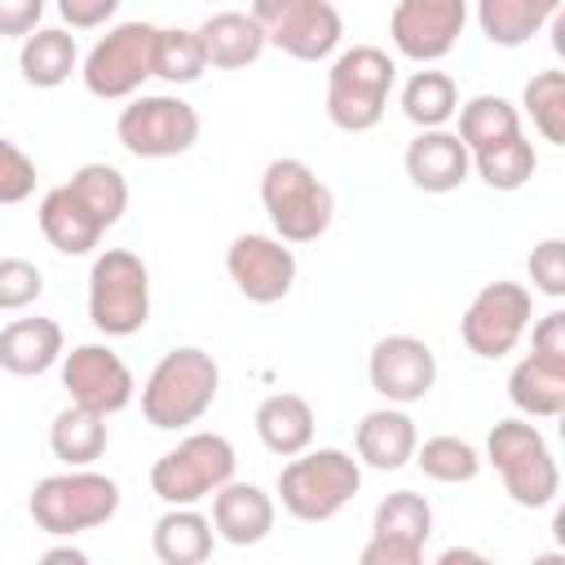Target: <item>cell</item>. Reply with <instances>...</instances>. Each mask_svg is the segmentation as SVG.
I'll return each instance as SVG.
<instances>
[{
	"instance_id": "obj_1",
	"label": "cell",
	"mask_w": 565,
	"mask_h": 565,
	"mask_svg": "<svg viewBox=\"0 0 565 565\" xmlns=\"http://www.w3.org/2000/svg\"><path fill=\"white\" fill-rule=\"evenodd\" d=\"M216 393H221L216 358L194 349V344H181V349H168L154 362V371L146 375V384H141V415L159 433H177V428L199 424L212 411Z\"/></svg>"
},
{
	"instance_id": "obj_2",
	"label": "cell",
	"mask_w": 565,
	"mask_h": 565,
	"mask_svg": "<svg viewBox=\"0 0 565 565\" xmlns=\"http://www.w3.org/2000/svg\"><path fill=\"white\" fill-rule=\"evenodd\" d=\"M358 490H362V463L349 450H335V446L300 450L278 472L282 512L296 516V521H305V525H318V521L340 516L353 503Z\"/></svg>"
},
{
	"instance_id": "obj_3",
	"label": "cell",
	"mask_w": 565,
	"mask_h": 565,
	"mask_svg": "<svg viewBox=\"0 0 565 565\" xmlns=\"http://www.w3.org/2000/svg\"><path fill=\"white\" fill-rule=\"evenodd\" d=\"M26 512L35 521V530L53 534V539H75L84 530L106 525L119 512V481L93 468H66L53 477H40Z\"/></svg>"
},
{
	"instance_id": "obj_4",
	"label": "cell",
	"mask_w": 565,
	"mask_h": 565,
	"mask_svg": "<svg viewBox=\"0 0 565 565\" xmlns=\"http://www.w3.org/2000/svg\"><path fill=\"white\" fill-rule=\"evenodd\" d=\"M260 203L282 243H313L327 234L335 216V194L331 185L305 163V159H269L260 172Z\"/></svg>"
},
{
	"instance_id": "obj_5",
	"label": "cell",
	"mask_w": 565,
	"mask_h": 565,
	"mask_svg": "<svg viewBox=\"0 0 565 565\" xmlns=\"http://www.w3.org/2000/svg\"><path fill=\"white\" fill-rule=\"evenodd\" d=\"M397 84V62L375 44L344 49L327 71V119L340 132H371Z\"/></svg>"
},
{
	"instance_id": "obj_6",
	"label": "cell",
	"mask_w": 565,
	"mask_h": 565,
	"mask_svg": "<svg viewBox=\"0 0 565 565\" xmlns=\"http://www.w3.org/2000/svg\"><path fill=\"white\" fill-rule=\"evenodd\" d=\"M88 322L106 340L137 335L150 322V269L128 247H106L88 269Z\"/></svg>"
},
{
	"instance_id": "obj_7",
	"label": "cell",
	"mask_w": 565,
	"mask_h": 565,
	"mask_svg": "<svg viewBox=\"0 0 565 565\" xmlns=\"http://www.w3.org/2000/svg\"><path fill=\"white\" fill-rule=\"evenodd\" d=\"M486 459L494 463L516 508H547L561 490V468L552 459V446L530 419H499L486 437Z\"/></svg>"
},
{
	"instance_id": "obj_8",
	"label": "cell",
	"mask_w": 565,
	"mask_h": 565,
	"mask_svg": "<svg viewBox=\"0 0 565 565\" xmlns=\"http://www.w3.org/2000/svg\"><path fill=\"white\" fill-rule=\"evenodd\" d=\"M234 446L221 433H190L172 450H163L150 468V490L172 508V503H199L212 490H221L234 477Z\"/></svg>"
},
{
	"instance_id": "obj_9",
	"label": "cell",
	"mask_w": 565,
	"mask_h": 565,
	"mask_svg": "<svg viewBox=\"0 0 565 565\" xmlns=\"http://www.w3.org/2000/svg\"><path fill=\"white\" fill-rule=\"evenodd\" d=\"M115 137L132 159H177L199 141V110L177 93H141L119 110Z\"/></svg>"
},
{
	"instance_id": "obj_10",
	"label": "cell",
	"mask_w": 565,
	"mask_h": 565,
	"mask_svg": "<svg viewBox=\"0 0 565 565\" xmlns=\"http://www.w3.org/2000/svg\"><path fill=\"white\" fill-rule=\"evenodd\" d=\"M154 40H159V26L150 22H119L110 26L84 57L79 75H84V88L102 102H119V97H132L150 75H154Z\"/></svg>"
},
{
	"instance_id": "obj_11",
	"label": "cell",
	"mask_w": 565,
	"mask_h": 565,
	"mask_svg": "<svg viewBox=\"0 0 565 565\" xmlns=\"http://www.w3.org/2000/svg\"><path fill=\"white\" fill-rule=\"evenodd\" d=\"M252 18L265 31V44L296 62H322L340 49L344 22L331 0H252Z\"/></svg>"
},
{
	"instance_id": "obj_12",
	"label": "cell",
	"mask_w": 565,
	"mask_h": 565,
	"mask_svg": "<svg viewBox=\"0 0 565 565\" xmlns=\"http://www.w3.org/2000/svg\"><path fill=\"white\" fill-rule=\"evenodd\" d=\"M530 318H534V296H530V287L503 278V282H486V287L468 300V309H463V318H459V335H463L468 353H477V358H486V362H499V358H508V353L521 344Z\"/></svg>"
},
{
	"instance_id": "obj_13",
	"label": "cell",
	"mask_w": 565,
	"mask_h": 565,
	"mask_svg": "<svg viewBox=\"0 0 565 565\" xmlns=\"http://www.w3.org/2000/svg\"><path fill=\"white\" fill-rule=\"evenodd\" d=\"M433 539V508L415 490H393L380 499L371 516V539L362 547V565H419L424 543Z\"/></svg>"
},
{
	"instance_id": "obj_14",
	"label": "cell",
	"mask_w": 565,
	"mask_h": 565,
	"mask_svg": "<svg viewBox=\"0 0 565 565\" xmlns=\"http://www.w3.org/2000/svg\"><path fill=\"white\" fill-rule=\"evenodd\" d=\"M468 26V0H397L388 18L393 49L419 66L441 62Z\"/></svg>"
},
{
	"instance_id": "obj_15",
	"label": "cell",
	"mask_w": 565,
	"mask_h": 565,
	"mask_svg": "<svg viewBox=\"0 0 565 565\" xmlns=\"http://www.w3.org/2000/svg\"><path fill=\"white\" fill-rule=\"evenodd\" d=\"M366 380L371 388L393 402V406H411V402H424L437 384V353L428 340L419 335H380L371 358H366Z\"/></svg>"
},
{
	"instance_id": "obj_16",
	"label": "cell",
	"mask_w": 565,
	"mask_h": 565,
	"mask_svg": "<svg viewBox=\"0 0 565 565\" xmlns=\"http://www.w3.org/2000/svg\"><path fill=\"white\" fill-rule=\"evenodd\" d=\"M62 388L75 406H88L97 415H119L137 393L128 362L110 344H97V340L62 353Z\"/></svg>"
},
{
	"instance_id": "obj_17",
	"label": "cell",
	"mask_w": 565,
	"mask_h": 565,
	"mask_svg": "<svg viewBox=\"0 0 565 565\" xmlns=\"http://www.w3.org/2000/svg\"><path fill=\"white\" fill-rule=\"evenodd\" d=\"M225 269L252 305H278L296 287V252L278 234H238L225 252Z\"/></svg>"
},
{
	"instance_id": "obj_18",
	"label": "cell",
	"mask_w": 565,
	"mask_h": 565,
	"mask_svg": "<svg viewBox=\"0 0 565 565\" xmlns=\"http://www.w3.org/2000/svg\"><path fill=\"white\" fill-rule=\"evenodd\" d=\"M472 154L450 128H419L415 141L406 146V177L424 194H450L468 181Z\"/></svg>"
},
{
	"instance_id": "obj_19",
	"label": "cell",
	"mask_w": 565,
	"mask_h": 565,
	"mask_svg": "<svg viewBox=\"0 0 565 565\" xmlns=\"http://www.w3.org/2000/svg\"><path fill=\"white\" fill-rule=\"evenodd\" d=\"M212 530L230 547H252L274 530V499L252 481H225L212 490Z\"/></svg>"
},
{
	"instance_id": "obj_20",
	"label": "cell",
	"mask_w": 565,
	"mask_h": 565,
	"mask_svg": "<svg viewBox=\"0 0 565 565\" xmlns=\"http://www.w3.org/2000/svg\"><path fill=\"white\" fill-rule=\"evenodd\" d=\"M353 446H358V463L375 468V472H397L411 463L415 446H419V433H415V419L402 411V406H380V411H366L358 433H353Z\"/></svg>"
},
{
	"instance_id": "obj_21",
	"label": "cell",
	"mask_w": 565,
	"mask_h": 565,
	"mask_svg": "<svg viewBox=\"0 0 565 565\" xmlns=\"http://www.w3.org/2000/svg\"><path fill=\"white\" fill-rule=\"evenodd\" d=\"M40 234L49 238L53 252L62 256H88L106 225L93 216V207L71 190V185H53L44 199H40Z\"/></svg>"
},
{
	"instance_id": "obj_22",
	"label": "cell",
	"mask_w": 565,
	"mask_h": 565,
	"mask_svg": "<svg viewBox=\"0 0 565 565\" xmlns=\"http://www.w3.org/2000/svg\"><path fill=\"white\" fill-rule=\"evenodd\" d=\"M66 335L53 318H13L0 331V366L9 375H44L53 362H62Z\"/></svg>"
},
{
	"instance_id": "obj_23",
	"label": "cell",
	"mask_w": 565,
	"mask_h": 565,
	"mask_svg": "<svg viewBox=\"0 0 565 565\" xmlns=\"http://www.w3.org/2000/svg\"><path fill=\"white\" fill-rule=\"evenodd\" d=\"M199 31V44H203V57L207 66L216 71H243L252 66L260 53H265V31L252 13H238V9H225V13H212Z\"/></svg>"
},
{
	"instance_id": "obj_24",
	"label": "cell",
	"mask_w": 565,
	"mask_h": 565,
	"mask_svg": "<svg viewBox=\"0 0 565 565\" xmlns=\"http://www.w3.org/2000/svg\"><path fill=\"white\" fill-rule=\"evenodd\" d=\"M508 397L530 419H552L565 411V358L525 353L508 375Z\"/></svg>"
},
{
	"instance_id": "obj_25",
	"label": "cell",
	"mask_w": 565,
	"mask_h": 565,
	"mask_svg": "<svg viewBox=\"0 0 565 565\" xmlns=\"http://www.w3.org/2000/svg\"><path fill=\"white\" fill-rule=\"evenodd\" d=\"M561 0H477V26L494 49L530 44L547 22H556Z\"/></svg>"
},
{
	"instance_id": "obj_26",
	"label": "cell",
	"mask_w": 565,
	"mask_h": 565,
	"mask_svg": "<svg viewBox=\"0 0 565 565\" xmlns=\"http://www.w3.org/2000/svg\"><path fill=\"white\" fill-rule=\"evenodd\" d=\"M256 437L269 455H300L313 446V406L300 393H269L256 406Z\"/></svg>"
},
{
	"instance_id": "obj_27",
	"label": "cell",
	"mask_w": 565,
	"mask_h": 565,
	"mask_svg": "<svg viewBox=\"0 0 565 565\" xmlns=\"http://www.w3.org/2000/svg\"><path fill=\"white\" fill-rule=\"evenodd\" d=\"M212 521L203 512H194V503H172L154 530H150V547L163 565H199L212 556Z\"/></svg>"
},
{
	"instance_id": "obj_28",
	"label": "cell",
	"mask_w": 565,
	"mask_h": 565,
	"mask_svg": "<svg viewBox=\"0 0 565 565\" xmlns=\"http://www.w3.org/2000/svg\"><path fill=\"white\" fill-rule=\"evenodd\" d=\"M18 66H22V79L31 88H57V84H66L71 71L79 66L75 35L66 26H35L31 35H22Z\"/></svg>"
},
{
	"instance_id": "obj_29",
	"label": "cell",
	"mask_w": 565,
	"mask_h": 565,
	"mask_svg": "<svg viewBox=\"0 0 565 565\" xmlns=\"http://www.w3.org/2000/svg\"><path fill=\"white\" fill-rule=\"evenodd\" d=\"M49 450L66 468H88L106 450V415H97L88 406H75V402L62 406L49 424Z\"/></svg>"
},
{
	"instance_id": "obj_30",
	"label": "cell",
	"mask_w": 565,
	"mask_h": 565,
	"mask_svg": "<svg viewBox=\"0 0 565 565\" xmlns=\"http://www.w3.org/2000/svg\"><path fill=\"white\" fill-rule=\"evenodd\" d=\"M459 110V88L446 71H415L402 84V115L415 128H446Z\"/></svg>"
},
{
	"instance_id": "obj_31",
	"label": "cell",
	"mask_w": 565,
	"mask_h": 565,
	"mask_svg": "<svg viewBox=\"0 0 565 565\" xmlns=\"http://www.w3.org/2000/svg\"><path fill=\"white\" fill-rule=\"evenodd\" d=\"M455 115H459V141L468 146V154L521 132V110L499 93H481V97L463 102Z\"/></svg>"
},
{
	"instance_id": "obj_32",
	"label": "cell",
	"mask_w": 565,
	"mask_h": 565,
	"mask_svg": "<svg viewBox=\"0 0 565 565\" xmlns=\"http://www.w3.org/2000/svg\"><path fill=\"white\" fill-rule=\"evenodd\" d=\"M472 168H477V177H481L490 190L512 194V190H521V185L534 177L539 154H534V146L525 141V132H512V137H503V141H494V146H486V150H477V154H472Z\"/></svg>"
},
{
	"instance_id": "obj_33",
	"label": "cell",
	"mask_w": 565,
	"mask_h": 565,
	"mask_svg": "<svg viewBox=\"0 0 565 565\" xmlns=\"http://www.w3.org/2000/svg\"><path fill=\"white\" fill-rule=\"evenodd\" d=\"M411 463H415L428 481H441V486H459V481H472V477L481 472V455H477V446L463 441V437H450V433L428 437L424 446H415Z\"/></svg>"
},
{
	"instance_id": "obj_34",
	"label": "cell",
	"mask_w": 565,
	"mask_h": 565,
	"mask_svg": "<svg viewBox=\"0 0 565 565\" xmlns=\"http://www.w3.org/2000/svg\"><path fill=\"white\" fill-rule=\"evenodd\" d=\"M203 71H207V57H203L199 31H190V26H159V40H154V75L163 84H194Z\"/></svg>"
},
{
	"instance_id": "obj_35",
	"label": "cell",
	"mask_w": 565,
	"mask_h": 565,
	"mask_svg": "<svg viewBox=\"0 0 565 565\" xmlns=\"http://www.w3.org/2000/svg\"><path fill=\"white\" fill-rule=\"evenodd\" d=\"M521 106L530 124L543 132V141L565 146V71H539L525 79Z\"/></svg>"
},
{
	"instance_id": "obj_36",
	"label": "cell",
	"mask_w": 565,
	"mask_h": 565,
	"mask_svg": "<svg viewBox=\"0 0 565 565\" xmlns=\"http://www.w3.org/2000/svg\"><path fill=\"white\" fill-rule=\"evenodd\" d=\"M66 185L93 207V216H97L106 230H110V225L124 216V207H128V181H124V172H119L115 163H84Z\"/></svg>"
},
{
	"instance_id": "obj_37",
	"label": "cell",
	"mask_w": 565,
	"mask_h": 565,
	"mask_svg": "<svg viewBox=\"0 0 565 565\" xmlns=\"http://www.w3.org/2000/svg\"><path fill=\"white\" fill-rule=\"evenodd\" d=\"M44 296V274L22 256H0V309H26Z\"/></svg>"
},
{
	"instance_id": "obj_38",
	"label": "cell",
	"mask_w": 565,
	"mask_h": 565,
	"mask_svg": "<svg viewBox=\"0 0 565 565\" xmlns=\"http://www.w3.org/2000/svg\"><path fill=\"white\" fill-rule=\"evenodd\" d=\"M31 194H35V163H31V154L18 141L0 137V203H22Z\"/></svg>"
},
{
	"instance_id": "obj_39",
	"label": "cell",
	"mask_w": 565,
	"mask_h": 565,
	"mask_svg": "<svg viewBox=\"0 0 565 565\" xmlns=\"http://www.w3.org/2000/svg\"><path fill=\"white\" fill-rule=\"evenodd\" d=\"M530 278L543 296H565V238H543L539 247H530Z\"/></svg>"
},
{
	"instance_id": "obj_40",
	"label": "cell",
	"mask_w": 565,
	"mask_h": 565,
	"mask_svg": "<svg viewBox=\"0 0 565 565\" xmlns=\"http://www.w3.org/2000/svg\"><path fill=\"white\" fill-rule=\"evenodd\" d=\"M119 4L124 0H57V13H62V22L71 31H93V26L110 22Z\"/></svg>"
},
{
	"instance_id": "obj_41",
	"label": "cell",
	"mask_w": 565,
	"mask_h": 565,
	"mask_svg": "<svg viewBox=\"0 0 565 565\" xmlns=\"http://www.w3.org/2000/svg\"><path fill=\"white\" fill-rule=\"evenodd\" d=\"M44 18V0H0V35H31Z\"/></svg>"
},
{
	"instance_id": "obj_42",
	"label": "cell",
	"mask_w": 565,
	"mask_h": 565,
	"mask_svg": "<svg viewBox=\"0 0 565 565\" xmlns=\"http://www.w3.org/2000/svg\"><path fill=\"white\" fill-rule=\"evenodd\" d=\"M40 561H44V565H57V561H71V565H84L88 556H84L79 547H49V552H44Z\"/></svg>"
},
{
	"instance_id": "obj_43",
	"label": "cell",
	"mask_w": 565,
	"mask_h": 565,
	"mask_svg": "<svg viewBox=\"0 0 565 565\" xmlns=\"http://www.w3.org/2000/svg\"><path fill=\"white\" fill-rule=\"evenodd\" d=\"M437 561H441V565H455V561H486V552H472V547H446Z\"/></svg>"
}]
</instances>
